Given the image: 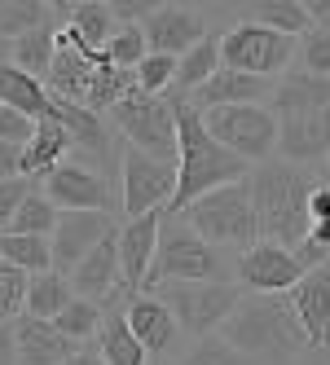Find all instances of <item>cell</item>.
Here are the masks:
<instances>
[{
	"mask_svg": "<svg viewBox=\"0 0 330 365\" xmlns=\"http://www.w3.org/2000/svg\"><path fill=\"white\" fill-rule=\"evenodd\" d=\"M216 334L247 365H291L295 356L309 352V339H304L287 295H242Z\"/></svg>",
	"mask_w": 330,
	"mask_h": 365,
	"instance_id": "obj_1",
	"label": "cell"
},
{
	"mask_svg": "<svg viewBox=\"0 0 330 365\" xmlns=\"http://www.w3.org/2000/svg\"><path fill=\"white\" fill-rule=\"evenodd\" d=\"M313 172L295 168L282 159H269L260 168L247 172V190H251V212H256V233L260 242L277 247H295L309 233V194H313Z\"/></svg>",
	"mask_w": 330,
	"mask_h": 365,
	"instance_id": "obj_2",
	"label": "cell"
},
{
	"mask_svg": "<svg viewBox=\"0 0 330 365\" xmlns=\"http://www.w3.org/2000/svg\"><path fill=\"white\" fill-rule=\"evenodd\" d=\"M176 190L167 212H185L190 202H198L202 194H212L220 185H234V180H247V163L234 159L225 145H216L202 128V115L190 106V101H176Z\"/></svg>",
	"mask_w": 330,
	"mask_h": 365,
	"instance_id": "obj_3",
	"label": "cell"
},
{
	"mask_svg": "<svg viewBox=\"0 0 330 365\" xmlns=\"http://www.w3.org/2000/svg\"><path fill=\"white\" fill-rule=\"evenodd\" d=\"M194 233L207 247H230V251H247V247H256L260 242V233H256V212H251V190H247V180H234V185H220L212 194H202L198 202H190L185 212H176Z\"/></svg>",
	"mask_w": 330,
	"mask_h": 365,
	"instance_id": "obj_4",
	"label": "cell"
},
{
	"mask_svg": "<svg viewBox=\"0 0 330 365\" xmlns=\"http://www.w3.org/2000/svg\"><path fill=\"white\" fill-rule=\"evenodd\" d=\"M185 282H225V259L185 220H163L145 286L163 291V286H185Z\"/></svg>",
	"mask_w": 330,
	"mask_h": 365,
	"instance_id": "obj_5",
	"label": "cell"
},
{
	"mask_svg": "<svg viewBox=\"0 0 330 365\" xmlns=\"http://www.w3.org/2000/svg\"><path fill=\"white\" fill-rule=\"evenodd\" d=\"M155 299L172 312V322L181 334H190L194 344L198 339H207L225 326V317L238 308L242 299V286L234 277L225 282H185V286H163L155 291Z\"/></svg>",
	"mask_w": 330,
	"mask_h": 365,
	"instance_id": "obj_6",
	"label": "cell"
},
{
	"mask_svg": "<svg viewBox=\"0 0 330 365\" xmlns=\"http://www.w3.org/2000/svg\"><path fill=\"white\" fill-rule=\"evenodd\" d=\"M110 123L123 137V145L150 154V159L176 163V110H172V101L145 97V93L128 88L110 106Z\"/></svg>",
	"mask_w": 330,
	"mask_h": 365,
	"instance_id": "obj_7",
	"label": "cell"
},
{
	"mask_svg": "<svg viewBox=\"0 0 330 365\" xmlns=\"http://www.w3.org/2000/svg\"><path fill=\"white\" fill-rule=\"evenodd\" d=\"M202 128H207V137L216 145H225L247 168L269 163L273 150H277V119L264 106H220V110H207L202 115Z\"/></svg>",
	"mask_w": 330,
	"mask_h": 365,
	"instance_id": "obj_8",
	"label": "cell"
},
{
	"mask_svg": "<svg viewBox=\"0 0 330 365\" xmlns=\"http://www.w3.org/2000/svg\"><path fill=\"white\" fill-rule=\"evenodd\" d=\"M295 58V40L277 36L269 27L238 18L230 31H220V66L238 75H256V80H277Z\"/></svg>",
	"mask_w": 330,
	"mask_h": 365,
	"instance_id": "obj_9",
	"label": "cell"
},
{
	"mask_svg": "<svg viewBox=\"0 0 330 365\" xmlns=\"http://www.w3.org/2000/svg\"><path fill=\"white\" fill-rule=\"evenodd\" d=\"M115 180H119V212H123V220H137L145 212H167L172 190H176V163L150 159V154L123 145Z\"/></svg>",
	"mask_w": 330,
	"mask_h": 365,
	"instance_id": "obj_10",
	"label": "cell"
},
{
	"mask_svg": "<svg viewBox=\"0 0 330 365\" xmlns=\"http://www.w3.org/2000/svg\"><path fill=\"white\" fill-rule=\"evenodd\" d=\"M58 212H110L115 216V190H110V176H101L84 163H58L44 172V190H40Z\"/></svg>",
	"mask_w": 330,
	"mask_h": 365,
	"instance_id": "obj_11",
	"label": "cell"
},
{
	"mask_svg": "<svg viewBox=\"0 0 330 365\" xmlns=\"http://www.w3.org/2000/svg\"><path fill=\"white\" fill-rule=\"evenodd\" d=\"M299 277H304L299 259L277 242L247 247L238 255V264H234V282L242 286V295H287Z\"/></svg>",
	"mask_w": 330,
	"mask_h": 365,
	"instance_id": "obj_12",
	"label": "cell"
},
{
	"mask_svg": "<svg viewBox=\"0 0 330 365\" xmlns=\"http://www.w3.org/2000/svg\"><path fill=\"white\" fill-rule=\"evenodd\" d=\"M137 27L145 36L150 53H167V58H181V53H190L198 40L212 36L207 14H198L190 5H155V9L137 22Z\"/></svg>",
	"mask_w": 330,
	"mask_h": 365,
	"instance_id": "obj_13",
	"label": "cell"
},
{
	"mask_svg": "<svg viewBox=\"0 0 330 365\" xmlns=\"http://www.w3.org/2000/svg\"><path fill=\"white\" fill-rule=\"evenodd\" d=\"M159 225L163 212H145L137 220H123L115 233V247H119V291L123 299H133L145 291V277H150V259H155L159 247Z\"/></svg>",
	"mask_w": 330,
	"mask_h": 365,
	"instance_id": "obj_14",
	"label": "cell"
},
{
	"mask_svg": "<svg viewBox=\"0 0 330 365\" xmlns=\"http://www.w3.org/2000/svg\"><path fill=\"white\" fill-rule=\"evenodd\" d=\"M115 216L110 212H58V225L48 233V251H53V273H71L80 259L106 238L115 233Z\"/></svg>",
	"mask_w": 330,
	"mask_h": 365,
	"instance_id": "obj_15",
	"label": "cell"
},
{
	"mask_svg": "<svg viewBox=\"0 0 330 365\" xmlns=\"http://www.w3.org/2000/svg\"><path fill=\"white\" fill-rule=\"evenodd\" d=\"M119 233V229H115ZM115 233H106L80 264H75L71 273H66V282H71V295L75 299H88V304H110V299H123V291H119V247H115Z\"/></svg>",
	"mask_w": 330,
	"mask_h": 365,
	"instance_id": "obj_16",
	"label": "cell"
},
{
	"mask_svg": "<svg viewBox=\"0 0 330 365\" xmlns=\"http://www.w3.org/2000/svg\"><path fill=\"white\" fill-rule=\"evenodd\" d=\"M287 304L295 312L304 339H309V348H326L330 344V264L304 273L287 291Z\"/></svg>",
	"mask_w": 330,
	"mask_h": 365,
	"instance_id": "obj_17",
	"label": "cell"
},
{
	"mask_svg": "<svg viewBox=\"0 0 330 365\" xmlns=\"http://www.w3.org/2000/svg\"><path fill=\"white\" fill-rule=\"evenodd\" d=\"M277 159L309 168L317 159H330V106L313 115L277 119Z\"/></svg>",
	"mask_w": 330,
	"mask_h": 365,
	"instance_id": "obj_18",
	"label": "cell"
},
{
	"mask_svg": "<svg viewBox=\"0 0 330 365\" xmlns=\"http://www.w3.org/2000/svg\"><path fill=\"white\" fill-rule=\"evenodd\" d=\"M119 312H123V322H128L133 339L141 344V352H145L150 361L176 352V339H181V330H176L172 312H167L155 295H133V299H123Z\"/></svg>",
	"mask_w": 330,
	"mask_h": 365,
	"instance_id": "obj_19",
	"label": "cell"
},
{
	"mask_svg": "<svg viewBox=\"0 0 330 365\" xmlns=\"http://www.w3.org/2000/svg\"><path fill=\"white\" fill-rule=\"evenodd\" d=\"M330 106V80H317L309 71H282L273 80V93L264 101V110L273 119H295V115H313Z\"/></svg>",
	"mask_w": 330,
	"mask_h": 365,
	"instance_id": "obj_20",
	"label": "cell"
},
{
	"mask_svg": "<svg viewBox=\"0 0 330 365\" xmlns=\"http://www.w3.org/2000/svg\"><path fill=\"white\" fill-rule=\"evenodd\" d=\"M273 93V80H256V75H238V71H216L207 84H202L194 97H185L198 115L220 110V106H264Z\"/></svg>",
	"mask_w": 330,
	"mask_h": 365,
	"instance_id": "obj_21",
	"label": "cell"
},
{
	"mask_svg": "<svg viewBox=\"0 0 330 365\" xmlns=\"http://www.w3.org/2000/svg\"><path fill=\"white\" fill-rule=\"evenodd\" d=\"M71 352H75V344L53 330V322H36V317H18L14 322V356H18V365H62Z\"/></svg>",
	"mask_w": 330,
	"mask_h": 365,
	"instance_id": "obj_22",
	"label": "cell"
},
{
	"mask_svg": "<svg viewBox=\"0 0 330 365\" xmlns=\"http://www.w3.org/2000/svg\"><path fill=\"white\" fill-rule=\"evenodd\" d=\"M0 106H5V110H18L22 119H31V123L53 119V97H48V88L36 80V75L18 71L14 62L0 66Z\"/></svg>",
	"mask_w": 330,
	"mask_h": 365,
	"instance_id": "obj_23",
	"label": "cell"
},
{
	"mask_svg": "<svg viewBox=\"0 0 330 365\" xmlns=\"http://www.w3.org/2000/svg\"><path fill=\"white\" fill-rule=\"evenodd\" d=\"M71 159V133L58 119H40L31 128V141L22 145V159H18V176H44L48 168H58Z\"/></svg>",
	"mask_w": 330,
	"mask_h": 365,
	"instance_id": "obj_24",
	"label": "cell"
},
{
	"mask_svg": "<svg viewBox=\"0 0 330 365\" xmlns=\"http://www.w3.org/2000/svg\"><path fill=\"white\" fill-rule=\"evenodd\" d=\"M62 22H66V31L80 40V44H88L93 53H101L106 48V40L115 36V14H110V0H84V5H58L53 9Z\"/></svg>",
	"mask_w": 330,
	"mask_h": 365,
	"instance_id": "obj_25",
	"label": "cell"
},
{
	"mask_svg": "<svg viewBox=\"0 0 330 365\" xmlns=\"http://www.w3.org/2000/svg\"><path fill=\"white\" fill-rule=\"evenodd\" d=\"M216 71H220V31H212L207 40H198V44L190 48V53H181V58H176L172 88L181 93V101H185V97H194L202 84H207Z\"/></svg>",
	"mask_w": 330,
	"mask_h": 365,
	"instance_id": "obj_26",
	"label": "cell"
},
{
	"mask_svg": "<svg viewBox=\"0 0 330 365\" xmlns=\"http://www.w3.org/2000/svg\"><path fill=\"white\" fill-rule=\"evenodd\" d=\"M106 365H150V356L141 352V344L133 339L123 312H106L101 317V330H97V348H93Z\"/></svg>",
	"mask_w": 330,
	"mask_h": 365,
	"instance_id": "obj_27",
	"label": "cell"
},
{
	"mask_svg": "<svg viewBox=\"0 0 330 365\" xmlns=\"http://www.w3.org/2000/svg\"><path fill=\"white\" fill-rule=\"evenodd\" d=\"M71 304V282L62 273H36L27 277V299H22V317H36V322H53L58 312Z\"/></svg>",
	"mask_w": 330,
	"mask_h": 365,
	"instance_id": "obj_28",
	"label": "cell"
},
{
	"mask_svg": "<svg viewBox=\"0 0 330 365\" xmlns=\"http://www.w3.org/2000/svg\"><path fill=\"white\" fill-rule=\"evenodd\" d=\"M247 22H256V27H269L277 36H291L299 40L309 31V9H304V0H256L251 9H242Z\"/></svg>",
	"mask_w": 330,
	"mask_h": 365,
	"instance_id": "obj_29",
	"label": "cell"
},
{
	"mask_svg": "<svg viewBox=\"0 0 330 365\" xmlns=\"http://www.w3.org/2000/svg\"><path fill=\"white\" fill-rule=\"evenodd\" d=\"M0 264L18 269L22 277H36L53 269V251L48 238H18V233H0Z\"/></svg>",
	"mask_w": 330,
	"mask_h": 365,
	"instance_id": "obj_30",
	"label": "cell"
},
{
	"mask_svg": "<svg viewBox=\"0 0 330 365\" xmlns=\"http://www.w3.org/2000/svg\"><path fill=\"white\" fill-rule=\"evenodd\" d=\"M53 53H58V22H48V27L22 36V40H14V58H9V62H14L18 71L36 75V80L44 84L48 66H53Z\"/></svg>",
	"mask_w": 330,
	"mask_h": 365,
	"instance_id": "obj_31",
	"label": "cell"
},
{
	"mask_svg": "<svg viewBox=\"0 0 330 365\" xmlns=\"http://www.w3.org/2000/svg\"><path fill=\"white\" fill-rule=\"evenodd\" d=\"M48 22H58V14L44 0H0V36L5 40H22Z\"/></svg>",
	"mask_w": 330,
	"mask_h": 365,
	"instance_id": "obj_32",
	"label": "cell"
},
{
	"mask_svg": "<svg viewBox=\"0 0 330 365\" xmlns=\"http://www.w3.org/2000/svg\"><path fill=\"white\" fill-rule=\"evenodd\" d=\"M128 88H133V75H128V71H115V66L101 62V66L88 75V88H84V101H80V106L93 110V115H101V110H110Z\"/></svg>",
	"mask_w": 330,
	"mask_h": 365,
	"instance_id": "obj_33",
	"label": "cell"
},
{
	"mask_svg": "<svg viewBox=\"0 0 330 365\" xmlns=\"http://www.w3.org/2000/svg\"><path fill=\"white\" fill-rule=\"evenodd\" d=\"M101 317H106V312H101L97 304H88V299H75L71 295V304L58 312L53 317V330L62 334V339H71L75 348L80 344H88V339H97V330H101Z\"/></svg>",
	"mask_w": 330,
	"mask_h": 365,
	"instance_id": "obj_34",
	"label": "cell"
},
{
	"mask_svg": "<svg viewBox=\"0 0 330 365\" xmlns=\"http://www.w3.org/2000/svg\"><path fill=\"white\" fill-rule=\"evenodd\" d=\"M53 225H58V207L48 202L40 190H31L27 202L14 212V220H9L5 233H18V238H48V233H53Z\"/></svg>",
	"mask_w": 330,
	"mask_h": 365,
	"instance_id": "obj_35",
	"label": "cell"
},
{
	"mask_svg": "<svg viewBox=\"0 0 330 365\" xmlns=\"http://www.w3.org/2000/svg\"><path fill=\"white\" fill-rule=\"evenodd\" d=\"M145 53H150V48H145V36H141V27H133V22H119V27H115V36L106 40V48H101V58H106V66H115V71H128V75H133V66H137Z\"/></svg>",
	"mask_w": 330,
	"mask_h": 365,
	"instance_id": "obj_36",
	"label": "cell"
},
{
	"mask_svg": "<svg viewBox=\"0 0 330 365\" xmlns=\"http://www.w3.org/2000/svg\"><path fill=\"white\" fill-rule=\"evenodd\" d=\"M172 75H176V58H167V53H145L133 66V88L145 93V97H163V93H172Z\"/></svg>",
	"mask_w": 330,
	"mask_h": 365,
	"instance_id": "obj_37",
	"label": "cell"
},
{
	"mask_svg": "<svg viewBox=\"0 0 330 365\" xmlns=\"http://www.w3.org/2000/svg\"><path fill=\"white\" fill-rule=\"evenodd\" d=\"M295 58H299V71L317 75V80H330V31L326 27H309L295 40Z\"/></svg>",
	"mask_w": 330,
	"mask_h": 365,
	"instance_id": "obj_38",
	"label": "cell"
},
{
	"mask_svg": "<svg viewBox=\"0 0 330 365\" xmlns=\"http://www.w3.org/2000/svg\"><path fill=\"white\" fill-rule=\"evenodd\" d=\"M22 299H27V277L0 264V326H14L22 317Z\"/></svg>",
	"mask_w": 330,
	"mask_h": 365,
	"instance_id": "obj_39",
	"label": "cell"
},
{
	"mask_svg": "<svg viewBox=\"0 0 330 365\" xmlns=\"http://www.w3.org/2000/svg\"><path fill=\"white\" fill-rule=\"evenodd\" d=\"M176 365H247L230 344H225L220 334H207V339H198V344L176 361Z\"/></svg>",
	"mask_w": 330,
	"mask_h": 365,
	"instance_id": "obj_40",
	"label": "cell"
},
{
	"mask_svg": "<svg viewBox=\"0 0 330 365\" xmlns=\"http://www.w3.org/2000/svg\"><path fill=\"white\" fill-rule=\"evenodd\" d=\"M36 190V180H27V176H14V180H0V233L9 229V220H14V212L22 202H27V194Z\"/></svg>",
	"mask_w": 330,
	"mask_h": 365,
	"instance_id": "obj_41",
	"label": "cell"
},
{
	"mask_svg": "<svg viewBox=\"0 0 330 365\" xmlns=\"http://www.w3.org/2000/svg\"><path fill=\"white\" fill-rule=\"evenodd\" d=\"M31 119H22L18 110H5V106H0V141H5V145H27L31 141Z\"/></svg>",
	"mask_w": 330,
	"mask_h": 365,
	"instance_id": "obj_42",
	"label": "cell"
},
{
	"mask_svg": "<svg viewBox=\"0 0 330 365\" xmlns=\"http://www.w3.org/2000/svg\"><path fill=\"white\" fill-rule=\"evenodd\" d=\"M326 220H330V185L317 180L309 194V225H326Z\"/></svg>",
	"mask_w": 330,
	"mask_h": 365,
	"instance_id": "obj_43",
	"label": "cell"
},
{
	"mask_svg": "<svg viewBox=\"0 0 330 365\" xmlns=\"http://www.w3.org/2000/svg\"><path fill=\"white\" fill-rule=\"evenodd\" d=\"M18 159H22V145H5V141H0V180L18 176Z\"/></svg>",
	"mask_w": 330,
	"mask_h": 365,
	"instance_id": "obj_44",
	"label": "cell"
},
{
	"mask_svg": "<svg viewBox=\"0 0 330 365\" xmlns=\"http://www.w3.org/2000/svg\"><path fill=\"white\" fill-rule=\"evenodd\" d=\"M309 9V27H326L330 31V0H313V5H304Z\"/></svg>",
	"mask_w": 330,
	"mask_h": 365,
	"instance_id": "obj_45",
	"label": "cell"
},
{
	"mask_svg": "<svg viewBox=\"0 0 330 365\" xmlns=\"http://www.w3.org/2000/svg\"><path fill=\"white\" fill-rule=\"evenodd\" d=\"M0 365H18V356H14V326H0Z\"/></svg>",
	"mask_w": 330,
	"mask_h": 365,
	"instance_id": "obj_46",
	"label": "cell"
},
{
	"mask_svg": "<svg viewBox=\"0 0 330 365\" xmlns=\"http://www.w3.org/2000/svg\"><path fill=\"white\" fill-rule=\"evenodd\" d=\"M62 365H106V361H101V356H97L93 348H75V352H71V356H66Z\"/></svg>",
	"mask_w": 330,
	"mask_h": 365,
	"instance_id": "obj_47",
	"label": "cell"
},
{
	"mask_svg": "<svg viewBox=\"0 0 330 365\" xmlns=\"http://www.w3.org/2000/svg\"><path fill=\"white\" fill-rule=\"evenodd\" d=\"M291 365H330V352H326V348H309L304 356H295Z\"/></svg>",
	"mask_w": 330,
	"mask_h": 365,
	"instance_id": "obj_48",
	"label": "cell"
},
{
	"mask_svg": "<svg viewBox=\"0 0 330 365\" xmlns=\"http://www.w3.org/2000/svg\"><path fill=\"white\" fill-rule=\"evenodd\" d=\"M14 58V40H5V36H0V66H5Z\"/></svg>",
	"mask_w": 330,
	"mask_h": 365,
	"instance_id": "obj_49",
	"label": "cell"
},
{
	"mask_svg": "<svg viewBox=\"0 0 330 365\" xmlns=\"http://www.w3.org/2000/svg\"><path fill=\"white\" fill-rule=\"evenodd\" d=\"M326 172H330V159H326ZM326 185H330V176H326Z\"/></svg>",
	"mask_w": 330,
	"mask_h": 365,
	"instance_id": "obj_50",
	"label": "cell"
},
{
	"mask_svg": "<svg viewBox=\"0 0 330 365\" xmlns=\"http://www.w3.org/2000/svg\"><path fill=\"white\" fill-rule=\"evenodd\" d=\"M326 352H330V344H326Z\"/></svg>",
	"mask_w": 330,
	"mask_h": 365,
	"instance_id": "obj_51",
	"label": "cell"
}]
</instances>
